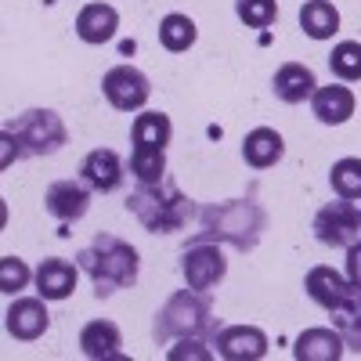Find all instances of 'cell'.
I'll return each mask as SVG.
<instances>
[{
	"instance_id": "1",
	"label": "cell",
	"mask_w": 361,
	"mask_h": 361,
	"mask_svg": "<svg viewBox=\"0 0 361 361\" xmlns=\"http://www.w3.org/2000/svg\"><path fill=\"white\" fill-rule=\"evenodd\" d=\"M267 214L253 199H228L217 206H206L199 214V235L206 243H228L238 253H253L264 238Z\"/></svg>"
},
{
	"instance_id": "2",
	"label": "cell",
	"mask_w": 361,
	"mask_h": 361,
	"mask_svg": "<svg viewBox=\"0 0 361 361\" xmlns=\"http://www.w3.org/2000/svg\"><path fill=\"white\" fill-rule=\"evenodd\" d=\"M80 271H87V279L94 282L98 296H112L116 289H130L137 282V271H141V257L130 243L116 238L109 231L94 235V243L83 246L76 253Z\"/></svg>"
},
{
	"instance_id": "3",
	"label": "cell",
	"mask_w": 361,
	"mask_h": 361,
	"mask_svg": "<svg viewBox=\"0 0 361 361\" xmlns=\"http://www.w3.org/2000/svg\"><path fill=\"white\" fill-rule=\"evenodd\" d=\"M127 209L145 224V231H152V235L185 231L192 214H195L192 199L180 192L170 177L156 180V185H137L127 199Z\"/></svg>"
},
{
	"instance_id": "4",
	"label": "cell",
	"mask_w": 361,
	"mask_h": 361,
	"mask_svg": "<svg viewBox=\"0 0 361 361\" xmlns=\"http://www.w3.org/2000/svg\"><path fill=\"white\" fill-rule=\"evenodd\" d=\"M209 329H214V304H209V296L195 289H180L156 311L152 336L156 343H170V340H185V336H206Z\"/></svg>"
},
{
	"instance_id": "5",
	"label": "cell",
	"mask_w": 361,
	"mask_h": 361,
	"mask_svg": "<svg viewBox=\"0 0 361 361\" xmlns=\"http://www.w3.org/2000/svg\"><path fill=\"white\" fill-rule=\"evenodd\" d=\"M69 141V130L54 109H25L4 127V145H15L18 156H54Z\"/></svg>"
},
{
	"instance_id": "6",
	"label": "cell",
	"mask_w": 361,
	"mask_h": 361,
	"mask_svg": "<svg viewBox=\"0 0 361 361\" xmlns=\"http://www.w3.org/2000/svg\"><path fill=\"white\" fill-rule=\"evenodd\" d=\"M311 231H314V238H318L322 246L347 250L350 243H357V238H361V206L336 195V202H325L318 214H314Z\"/></svg>"
},
{
	"instance_id": "7",
	"label": "cell",
	"mask_w": 361,
	"mask_h": 361,
	"mask_svg": "<svg viewBox=\"0 0 361 361\" xmlns=\"http://www.w3.org/2000/svg\"><path fill=\"white\" fill-rule=\"evenodd\" d=\"M180 275H185L188 289L195 293H209L217 289L228 275V260L221 253L217 243H206V238H195V243L185 250V257H180Z\"/></svg>"
},
{
	"instance_id": "8",
	"label": "cell",
	"mask_w": 361,
	"mask_h": 361,
	"mask_svg": "<svg viewBox=\"0 0 361 361\" xmlns=\"http://www.w3.org/2000/svg\"><path fill=\"white\" fill-rule=\"evenodd\" d=\"M102 90H105L109 105L119 112H137L152 98V83H148V76L137 66H112L102 76Z\"/></svg>"
},
{
	"instance_id": "9",
	"label": "cell",
	"mask_w": 361,
	"mask_h": 361,
	"mask_svg": "<svg viewBox=\"0 0 361 361\" xmlns=\"http://www.w3.org/2000/svg\"><path fill=\"white\" fill-rule=\"evenodd\" d=\"M44 209L62 224V231L58 235H66V224H76L80 217H87V209H90V188L83 185V180H51L47 192H44Z\"/></svg>"
},
{
	"instance_id": "10",
	"label": "cell",
	"mask_w": 361,
	"mask_h": 361,
	"mask_svg": "<svg viewBox=\"0 0 361 361\" xmlns=\"http://www.w3.org/2000/svg\"><path fill=\"white\" fill-rule=\"evenodd\" d=\"M4 329H8V336H15L22 343L40 340L47 329H51L47 300L44 296H15V304L4 314Z\"/></svg>"
},
{
	"instance_id": "11",
	"label": "cell",
	"mask_w": 361,
	"mask_h": 361,
	"mask_svg": "<svg viewBox=\"0 0 361 361\" xmlns=\"http://www.w3.org/2000/svg\"><path fill=\"white\" fill-rule=\"evenodd\" d=\"M127 177V166L123 159H119V152H112V148H94V152H87L83 163H80V180L90 188V192H116L119 185H123Z\"/></svg>"
},
{
	"instance_id": "12",
	"label": "cell",
	"mask_w": 361,
	"mask_h": 361,
	"mask_svg": "<svg viewBox=\"0 0 361 361\" xmlns=\"http://www.w3.org/2000/svg\"><path fill=\"white\" fill-rule=\"evenodd\" d=\"M217 354L228 361H257L267 354V333L257 325H228L217 333Z\"/></svg>"
},
{
	"instance_id": "13",
	"label": "cell",
	"mask_w": 361,
	"mask_h": 361,
	"mask_svg": "<svg viewBox=\"0 0 361 361\" xmlns=\"http://www.w3.org/2000/svg\"><path fill=\"white\" fill-rule=\"evenodd\" d=\"M80 350L90 361H119L123 357V333L109 318H94L80 329Z\"/></svg>"
},
{
	"instance_id": "14",
	"label": "cell",
	"mask_w": 361,
	"mask_h": 361,
	"mask_svg": "<svg viewBox=\"0 0 361 361\" xmlns=\"http://www.w3.org/2000/svg\"><path fill=\"white\" fill-rule=\"evenodd\" d=\"M357 102H354V90L343 87V83H329V87H318L314 94H311V112L318 123L325 127H340L347 123V119L354 116Z\"/></svg>"
},
{
	"instance_id": "15",
	"label": "cell",
	"mask_w": 361,
	"mask_h": 361,
	"mask_svg": "<svg viewBox=\"0 0 361 361\" xmlns=\"http://www.w3.org/2000/svg\"><path fill=\"white\" fill-rule=\"evenodd\" d=\"M271 87H275V98L286 102V105H304L311 102V94L318 90V80L311 73V66L304 62H286L275 69V80H271Z\"/></svg>"
},
{
	"instance_id": "16",
	"label": "cell",
	"mask_w": 361,
	"mask_h": 361,
	"mask_svg": "<svg viewBox=\"0 0 361 361\" xmlns=\"http://www.w3.org/2000/svg\"><path fill=\"white\" fill-rule=\"evenodd\" d=\"M76 279H80V264H69L62 257H47L33 275L37 293L44 300H69L73 289H76Z\"/></svg>"
},
{
	"instance_id": "17",
	"label": "cell",
	"mask_w": 361,
	"mask_h": 361,
	"mask_svg": "<svg viewBox=\"0 0 361 361\" xmlns=\"http://www.w3.org/2000/svg\"><path fill=\"white\" fill-rule=\"evenodd\" d=\"M347 354V343L336 329H304L293 343L296 361H340Z\"/></svg>"
},
{
	"instance_id": "18",
	"label": "cell",
	"mask_w": 361,
	"mask_h": 361,
	"mask_svg": "<svg viewBox=\"0 0 361 361\" xmlns=\"http://www.w3.org/2000/svg\"><path fill=\"white\" fill-rule=\"evenodd\" d=\"M304 289H307V296L314 300L318 307H336L340 300L350 293V279L343 275V271H336V267H329V264H318V267H311L307 271V279H304Z\"/></svg>"
},
{
	"instance_id": "19",
	"label": "cell",
	"mask_w": 361,
	"mask_h": 361,
	"mask_svg": "<svg viewBox=\"0 0 361 361\" xmlns=\"http://www.w3.org/2000/svg\"><path fill=\"white\" fill-rule=\"evenodd\" d=\"M282 156H286V141L275 127H253L243 137V159L253 170H271L275 163H282Z\"/></svg>"
},
{
	"instance_id": "20",
	"label": "cell",
	"mask_w": 361,
	"mask_h": 361,
	"mask_svg": "<svg viewBox=\"0 0 361 361\" xmlns=\"http://www.w3.org/2000/svg\"><path fill=\"white\" fill-rule=\"evenodd\" d=\"M119 29V11L112 4H87L76 15V37L83 44H109Z\"/></svg>"
},
{
	"instance_id": "21",
	"label": "cell",
	"mask_w": 361,
	"mask_h": 361,
	"mask_svg": "<svg viewBox=\"0 0 361 361\" xmlns=\"http://www.w3.org/2000/svg\"><path fill=\"white\" fill-rule=\"evenodd\" d=\"M329 314H333V325H336V333L343 336L347 350L361 354V286H350V293L340 300L336 307H329Z\"/></svg>"
},
{
	"instance_id": "22",
	"label": "cell",
	"mask_w": 361,
	"mask_h": 361,
	"mask_svg": "<svg viewBox=\"0 0 361 361\" xmlns=\"http://www.w3.org/2000/svg\"><path fill=\"white\" fill-rule=\"evenodd\" d=\"M300 29H304L311 40H333L340 33L336 4H329V0H307V4L300 8Z\"/></svg>"
},
{
	"instance_id": "23",
	"label": "cell",
	"mask_w": 361,
	"mask_h": 361,
	"mask_svg": "<svg viewBox=\"0 0 361 361\" xmlns=\"http://www.w3.org/2000/svg\"><path fill=\"white\" fill-rule=\"evenodd\" d=\"M173 137L170 116L166 112H141L130 127V141L134 145H148V148H166Z\"/></svg>"
},
{
	"instance_id": "24",
	"label": "cell",
	"mask_w": 361,
	"mask_h": 361,
	"mask_svg": "<svg viewBox=\"0 0 361 361\" xmlns=\"http://www.w3.org/2000/svg\"><path fill=\"white\" fill-rule=\"evenodd\" d=\"M199 37V29L188 15H180V11H170L163 22H159V44L170 51V54H180V51H188Z\"/></svg>"
},
{
	"instance_id": "25",
	"label": "cell",
	"mask_w": 361,
	"mask_h": 361,
	"mask_svg": "<svg viewBox=\"0 0 361 361\" xmlns=\"http://www.w3.org/2000/svg\"><path fill=\"white\" fill-rule=\"evenodd\" d=\"M130 173L137 185H156L166 177V148H148V145H134L130 152Z\"/></svg>"
},
{
	"instance_id": "26",
	"label": "cell",
	"mask_w": 361,
	"mask_h": 361,
	"mask_svg": "<svg viewBox=\"0 0 361 361\" xmlns=\"http://www.w3.org/2000/svg\"><path fill=\"white\" fill-rule=\"evenodd\" d=\"M329 185L340 199H350V202H361V159L357 156H347V159H336L333 170H329Z\"/></svg>"
},
{
	"instance_id": "27",
	"label": "cell",
	"mask_w": 361,
	"mask_h": 361,
	"mask_svg": "<svg viewBox=\"0 0 361 361\" xmlns=\"http://www.w3.org/2000/svg\"><path fill=\"white\" fill-rule=\"evenodd\" d=\"M329 69H333L336 80L343 83H357L361 80V44L357 40H340L329 54Z\"/></svg>"
},
{
	"instance_id": "28",
	"label": "cell",
	"mask_w": 361,
	"mask_h": 361,
	"mask_svg": "<svg viewBox=\"0 0 361 361\" xmlns=\"http://www.w3.org/2000/svg\"><path fill=\"white\" fill-rule=\"evenodd\" d=\"M235 15L250 29H267L279 18V0H235Z\"/></svg>"
},
{
	"instance_id": "29",
	"label": "cell",
	"mask_w": 361,
	"mask_h": 361,
	"mask_svg": "<svg viewBox=\"0 0 361 361\" xmlns=\"http://www.w3.org/2000/svg\"><path fill=\"white\" fill-rule=\"evenodd\" d=\"M29 279H33V271H29V264L22 257H4L0 260V293H8V296H18Z\"/></svg>"
},
{
	"instance_id": "30",
	"label": "cell",
	"mask_w": 361,
	"mask_h": 361,
	"mask_svg": "<svg viewBox=\"0 0 361 361\" xmlns=\"http://www.w3.org/2000/svg\"><path fill=\"white\" fill-rule=\"evenodd\" d=\"M170 361H185V357H214V350H206V343L199 336H185V340H177V347L166 350Z\"/></svg>"
},
{
	"instance_id": "31",
	"label": "cell",
	"mask_w": 361,
	"mask_h": 361,
	"mask_svg": "<svg viewBox=\"0 0 361 361\" xmlns=\"http://www.w3.org/2000/svg\"><path fill=\"white\" fill-rule=\"evenodd\" d=\"M347 279L350 286H361V238L347 246Z\"/></svg>"
}]
</instances>
